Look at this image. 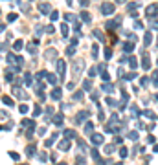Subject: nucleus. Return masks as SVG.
Here are the masks:
<instances>
[{
	"instance_id": "1",
	"label": "nucleus",
	"mask_w": 158,
	"mask_h": 165,
	"mask_svg": "<svg viewBox=\"0 0 158 165\" xmlns=\"http://www.w3.org/2000/svg\"><path fill=\"white\" fill-rule=\"evenodd\" d=\"M8 63H9V64H18V66H20V64H22V57H17L15 53H9V55H8Z\"/></svg>"
},
{
	"instance_id": "2",
	"label": "nucleus",
	"mask_w": 158,
	"mask_h": 165,
	"mask_svg": "<svg viewBox=\"0 0 158 165\" xmlns=\"http://www.w3.org/2000/svg\"><path fill=\"white\" fill-rule=\"evenodd\" d=\"M57 72H59V75H64L66 73V64H64V61H57Z\"/></svg>"
},
{
	"instance_id": "3",
	"label": "nucleus",
	"mask_w": 158,
	"mask_h": 165,
	"mask_svg": "<svg viewBox=\"0 0 158 165\" xmlns=\"http://www.w3.org/2000/svg\"><path fill=\"white\" fill-rule=\"evenodd\" d=\"M101 11H103V15H112L114 6H112V4H103V6H101Z\"/></svg>"
},
{
	"instance_id": "4",
	"label": "nucleus",
	"mask_w": 158,
	"mask_h": 165,
	"mask_svg": "<svg viewBox=\"0 0 158 165\" xmlns=\"http://www.w3.org/2000/svg\"><path fill=\"white\" fill-rule=\"evenodd\" d=\"M92 143H96V147L103 145V136L101 134H92Z\"/></svg>"
},
{
	"instance_id": "5",
	"label": "nucleus",
	"mask_w": 158,
	"mask_h": 165,
	"mask_svg": "<svg viewBox=\"0 0 158 165\" xmlns=\"http://www.w3.org/2000/svg\"><path fill=\"white\" fill-rule=\"evenodd\" d=\"M59 149H61V151H68V149H70V139H61Z\"/></svg>"
},
{
	"instance_id": "6",
	"label": "nucleus",
	"mask_w": 158,
	"mask_h": 165,
	"mask_svg": "<svg viewBox=\"0 0 158 165\" xmlns=\"http://www.w3.org/2000/svg\"><path fill=\"white\" fill-rule=\"evenodd\" d=\"M147 15L149 17H156L158 15V6H149L147 8Z\"/></svg>"
},
{
	"instance_id": "7",
	"label": "nucleus",
	"mask_w": 158,
	"mask_h": 165,
	"mask_svg": "<svg viewBox=\"0 0 158 165\" xmlns=\"http://www.w3.org/2000/svg\"><path fill=\"white\" fill-rule=\"evenodd\" d=\"M61 94H63V92H61V88H55V90H52V94H50V97L57 101V99H61Z\"/></svg>"
},
{
	"instance_id": "8",
	"label": "nucleus",
	"mask_w": 158,
	"mask_h": 165,
	"mask_svg": "<svg viewBox=\"0 0 158 165\" xmlns=\"http://www.w3.org/2000/svg\"><path fill=\"white\" fill-rule=\"evenodd\" d=\"M85 119H88V112H81V114H77V117H75V123H83Z\"/></svg>"
},
{
	"instance_id": "9",
	"label": "nucleus",
	"mask_w": 158,
	"mask_h": 165,
	"mask_svg": "<svg viewBox=\"0 0 158 165\" xmlns=\"http://www.w3.org/2000/svg\"><path fill=\"white\" fill-rule=\"evenodd\" d=\"M151 40H153V35H151V31H147V33H145V37H143V44H145V46H149V44H151Z\"/></svg>"
},
{
	"instance_id": "10",
	"label": "nucleus",
	"mask_w": 158,
	"mask_h": 165,
	"mask_svg": "<svg viewBox=\"0 0 158 165\" xmlns=\"http://www.w3.org/2000/svg\"><path fill=\"white\" fill-rule=\"evenodd\" d=\"M92 130H94V123L88 121L87 125H85V134H92Z\"/></svg>"
},
{
	"instance_id": "11",
	"label": "nucleus",
	"mask_w": 158,
	"mask_h": 165,
	"mask_svg": "<svg viewBox=\"0 0 158 165\" xmlns=\"http://www.w3.org/2000/svg\"><path fill=\"white\" fill-rule=\"evenodd\" d=\"M2 103H4V105H8V107H13V99L8 97V95H2Z\"/></svg>"
},
{
	"instance_id": "12",
	"label": "nucleus",
	"mask_w": 158,
	"mask_h": 165,
	"mask_svg": "<svg viewBox=\"0 0 158 165\" xmlns=\"http://www.w3.org/2000/svg\"><path fill=\"white\" fill-rule=\"evenodd\" d=\"M26 154H28L30 158H31V156H35V154H37V151H35V147H33V145H30V147L26 149Z\"/></svg>"
},
{
	"instance_id": "13",
	"label": "nucleus",
	"mask_w": 158,
	"mask_h": 165,
	"mask_svg": "<svg viewBox=\"0 0 158 165\" xmlns=\"http://www.w3.org/2000/svg\"><path fill=\"white\" fill-rule=\"evenodd\" d=\"M52 121L55 123V125H63V116H61V114H57V116H55Z\"/></svg>"
},
{
	"instance_id": "14",
	"label": "nucleus",
	"mask_w": 158,
	"mask_h": 165,
	"mask_svg": "<svg viewBox=\"0 0 158 165\" xmlns=\"http://www.w3.org/2000/svg\"><path fill=\"white\" fill-rule=\"evenodd\" d=\"M123 50H125V51H132V50H134V42H125V44H123Z\"/></svg>"
},
{
	"instance_id": "15",
	"label": "nucleus",
	"mask_w": 158,
	"mask_h": 165,
	"mask_svg": "<svg viewBox=\"0 0 158 165\" xmlns=\"http://www.w3.org/2000/svg\"><path fill=\"white\" fill-rule=\"evenodd\" d=\"M142 66H143L145 70H149V66H151V63H149V57H147V55H145V57H143V61H142Z\"/></svg>"
},
{
	"instance_id": "16",
	"label": "nucleus",
	"mask_w": 158,
	"mask_h": 165,
	"mask_svg": "<svg viewBox=\"0 0 158 165\" xmlns=\"http://www.w3.org/2000/svg\"><path fill=\"white\" fill-rule=\"evenodd\" d=\"M101 90H103V92H109V94H110L114 88H112V85H107V82H105V85H101Z\"/></svg>"
},
{
	"instance_id": "17",
	"label": "nucleus",
	"mask_w": 158,
	"mask_h": 165,
	"mask_svg": "<svg viewBox=\"0 0 158 165\" xmlns=\"http://www.w3.org/2000/svg\"><path fill=\"white\" fill-rule=\"evenodd\" d=\"M143 116H145V117H149V119H154V117H156V114H154L153 110H145V112H143Z\"/></svg>"
},
{
	"instance_id": "18",
	"label": "nucleus",
	"mask_w": 158,
	"mask_h": 165,
	"mask_svg": "<svg viewBox=\"0 0 158 165\" xmlns=\"http://www.w3.org/2000/svg\"><path fill=\"white\" fill-rule=\"evenodd\" d=\"M39 9H41V11H42V13L46 15V13L50 11V6H48V4H41V6H39Z\"/></svg>"
},
{
	"instance_id": "19",
	"label": "nucleus",
	"mask_w": 158,
	"mask_h": 165,
	"mask_svg": "<svg viewBox=\"0 0 158 165\" xmlns=\"http://www.w3.org/2000/svg\"><path fill=\"white\" fill-rule=\"evenodd\" d=\"M46 79H48V82H52V85H55V82H57V77H55V75H52V73H50V75H46Z\"/></svg>"
},
{
	"instance_id": "20",
	"label": "nucleus",
	"mask_w": 158,
	"mask_h": 165,
	"mask_svg": "<svg viewBox=\"0 0 158 165\" xmlns=\"http://www.w3.org/2000/svg\"><path fill=\"white\" fill-rule=\"evenodd\" d=\"M92 35H94L96 39H99V40H101V42H103V40H105V39H103V33H101V31H94Z\"/></svg>"
},
{
	"instance_id": "21",
	"label": "nucleus",
	"mask_w": 158,
	"mask_h": 165,
	"mask_svg": "<svg viewBox=\"0 0 158 165\" xmlns=\"http://www.w3.org/2000/svg\"><path fill=\"white\" fill-rule=\"evenodd\" d=\"M129 64H131V68H136V66H138V61H136L134 57H131V59H129Z\"/></svg>"
},
{
	"instance_id": "22",
	"label": "nucleus",
	"mask_w": 158,
	"mask_h": 165,
	"mask_svg": "<svg viewBox=\"0 0 158 165\" xmlns=\"http://www.w3.org/2000/svg\"><path fill=\"white\" fill-rule=\"evenodd\" d=\"M83 99V92H75L74 94V101H81Z\"/></svg>"
},
{
	"instance_id": "23",
	"label": "nucleus",
	"mask_w": 158,
	"mask_h": 165,
	"mask_svg": "<svg viewBox=\"0 0 158 165\" xmlns=\"http://www.w3.org/2000/svg\"><path fill=\"white\" fill-rule=\"evenodd\" d=\"M22 46H24V44H22V40H17V42H15V46H13V48H15L17 51H18V50H22Z\"/></svg>"
},
{
	"instance_id": "24",
	"label": "nucleus",
	"mask_w": 158,
	"mask_h": 165,
	"mask_svg": "<svg viewBox=\"0 0 158 165\" xmlns=\"http://www.w3.org/2000/svg\"><path fill=\"white\" fill-rule=\"evenodd\" d=\"M64 134H66V139H72V138H75V132H74V130H66Z\"/></svg>"
},
{
	"instance_id": "25",
	"label": "nucleus",
	"mask_w": 158,
	"mask_h": 165,
	"mask_svg": "<svg viewBox=\"0 0 158 165\" xmlns=\"http://www.w3.org/2000/svg\"><path fill=\"white\" fill-rule=\"evenodd\" d=\"M81 17H83V20H85V22H90V15H88L87 11H83V13H81Z\"/></svg>"
},
{
	"instance_id": "26",
	"label": "nucleus",
	"mask_w": 158,
	"mask_h": 165,
	"mask_svg": "<svg viewBox=\"0 0 158 165\" xmlns=\"http://www.w3.org/2000/svg\"><path fill=\"white\" fill-rule=\"evenodd\" d=\"M24 82H26L28 86L31 85V75H30V73H26V75H24Z\"/></svg>"
},
{
	"instance_id": "27",
	"label": "nucleus",
	"mask_w": 158,
	"mask_h": 165,
	"mask_svg": "<svg viewBox=\"0 0 158 165\" xmlns=\"http://www.w3.org/2000/svg\"><path fill=\"white\" fill-rule=\"evenodd\" d=\"M61 31H63V37H66V35H68V26L63 24V26H61Z\"/></svg>"
},
{
	"instance_id": "28",
	"label": "nucleus",
	"mask_w": 158,
	"mask_h": 165,
	"mask_svg": "<svg viewBox=\"0 0 158 165\" xmlns=\"http://www.w3.org/2000/svg\"><path fill=\"white\" fill-rule=\"evenodd\" d=\"M46 57H48V59H53V57H55V50H48V51H46Z\"/></svg>"
},
{
	"instance_id": "29",
	"label": "nucleus",
	"mask_w": 158,
	"mask_h": 165,
	"mask_svg": "<svg viewBox=\"0 0 158 165\" xmlns=\"http://www.w3.org/2000/svg\"><path fill=\"white\" fill-rule=\"evenodd\" d=\"M105 101H107V105H110V107H116V101H114L112 97H107Z\"/></svg>"
},
{
	"instance_id": "30",
	"label": "nucleus",
	"mask_w": 158,
	"mask_h": 165,
	"mask_svg": "<svg viewBox=\"0 0 158 165\" xmlns=\"http://www.w3.org/2000/svg\"><path fill=\"white\" fill-rule=\"evenodd\" d=\"M110 57H112V50H109V48H107V50H105V59L109 61Z\"/></svg>"
},
{
	"instance_id": "31",
	"label": "nucleus",
	"mask_w": 158,
	"mask_h": 165,
	"mask_svg": "<svg viewBox=\"0 0 158 165\" xmlns=\"http://www.w3.org/2000/svg\"><path fill=\"white\" fill-rule=\"evenodd\" d=\"M9 156H11V158H13L15 161H18V160H20V156H18L17 152H9Z\"/></svg>"
},
{
	"instance_id": "32",
	"label": "nucleus",
	"mask_w": 158,
	"mask_h": 165,
	"mask_svg": "<svg viewBox=\"0 0 158 165\" xmlns=\"http://www.w3.org/2000/svg\"><path fill=\"white\" fill-rule=\"evenodd\" d=\"M35 46H37V44H30V46H28V51H30V53H35V51H37Z\"/></svg>"
},
{
	"instance_id": "33",
	"label": "nucleus",
	"mask_w": 158,
	"mask_h": 165,
	"mask_svg": "<svg viewBox=\"0 0 158 165\" xmlns=\"http://www.w3.org/2000/svg\"><path fill=\"white\" fill-rule=\"evenodd\" d=\"M83 88H85V90H90V88H92V86H90V81H85V82H83Z\"/></svg>"
},
{
	"instance_id": "34",
	"label": "nucleus",
	"mask_w": 158,
	"mask_h": 165,
	"mask_svg": "<svg viewBox=\"0 0 158 165\" xmlns=\"http://www.w3.org/2000/svg\"><path fill=\"white\" fill-rule=\"evenodd\" d=\"M8 20H9V22H13V20H17V15H15V13L8 15Z\"/></svg>"
},
{
	"instance_id": "35",
	"label": "nucleus",
	"mask_w": 158,
	"mask_h": 165,
	"mask_svg": "<svg viewBox=\"0 0 158 165\" xmlns=\"http://www.w3.org/2000/svg\"><path fill=\"white\" fill-rule=\"evenodd\" d=\"M18 110H20L22 114H26V112H28V107H26V105H20V107H18Z\"/></svg>"
},
{
	"instance_id": "36",
	"label": "nucleus",
	"mask_w": 158,
	"mask_h": 165,
	"mask_svg": "<svg viewBox=\"0 0 158 165\" xmlns=\"http://www.w3.org/2000/svg\"><path fill=\"white\" fill-rule=\"evenodd\" d=\"M90 154H92V158H96V160L99 158V154H97V151H96V149H92V151H90Z\"/></svg>"
},
{
	"instance_id": "37",
	"label": "nucleus",
	"mask_w": 158,
	"mask_h": 165,
	"mask_svg": "<svg viewBox=\"0 0 158 165\" xmlns=\"http://www.w3.org/2000/svg\"><path fill=\"white\" fill-rule=\"evenodd\" d=\"M142 26H143V24L140 22V20H136V22H134V28H136V29H142Z\"/></svg>"
},
{
	"instance_id": "38",
	"label": "nucleus",
	"mask_w": 158,
	"mask_h": 165,
	"mask_svg": "<svg viewBox=\"0 0 158 165\" xmlns=\"http://www.w3.org/2000/svg\"><path fill=\"white\" fill-rule=\"evenodd\" d=\"M101 79H103V81H109V79H110V75H109L107 72H103V73H101Z\"/></svg>"
},
{
	"instance_id": "39",
	"label": "nucleus",
	"mask_w": 158,
	"mask_h": 165,
	"mask_svg": "<svg viewBox=\"0 0 158 165\" xmlns=\"http://www.w3.org/2000/svg\"><path fill=\"white\" fill-rule=\"evenodd\" d=\"M129 138L131 139H138V132H129Z\"/></svg>"
},
{
	"instance_id": "40",
	"label": "nucleus",
	"mask_w": 158,
	"mask_h": 165,
	"mask_svg": "<svg viewBox=\"0 0 158 165\" xmlns=\"http://www.w3.org/2000/svg\"><path fill=\"white\" fill-rule=\"evenodd\" d=\"M105 152H107V154H112V152H114V147H105Z\"/></svg>"
},
{
	"instance_id": "41",
	"label": "nucleus",
	"mask_w": 158,
	"mask_h": 165,
	"mask_svg": "<svg viewBox=\"0 0 158 165\" xmlns=\"http://www.w3.org/2000/svg\"><path fill=\"white\" fill-rule=\"evenodd\" d=\"M120 156H121V158H125V156H127V149H125V147L120 151Z\"/></svg>"
},
{
	"instance_id": "42",
	"label": "nucleus",
	"mask_w": 158,
	"mask_h": 165,
	"mask_svg": "<svg viewBox=\"0 0 158 165\" xmlns=\"http://www.w3.org/2000/svg\"><path fill=\"white\" fill-rule=\"evenodd\" d=\"M46 31H48V33H53V26H52V24H50V26H46Z\"/></svg>"
},
{
	"instance_id": "43",
	"label": "nucleus",
	"mask_w": 158,
	"mask_h": 165,
	"mask_svg": "<svg viewBox=\"0 0 158 165\" xmlns=\"http://www.w3.org/2000/svg\"><path fill=\"white\" fill-rule=\"evenodd\" d=\"M116 2H118V4H121V2H125V0H116Z\"/></svg>"
},
{
	"instance_id": "44",
	"label": "nucleus",
	"mask_w": 158,
	"mask_h": 165,
	"mask_svg": "<svg viewBox=\"0 0 158 165\" xmlns=\"http://www.w3.org/2000/svg\"><path fill=\"white\" fill-rule=\"evenodd\" d=\"M2 29H4V24H0V31H2Z\"/></svg>"
},
{
	"instance_id": "45",
	"label": "nucleus",
	"mask_w": 158,
	"mask_h": 165,
	"mask_svg": "<svg viewBox=\"0 0 158 165\" xmlns=\"http://www.w3.org/2000/svg\"><path fill=\"white\" fill-rule=\"evenodd\" d=\"M154 152H158V145H156V147H154Z\"/></svg>"
},
{
	"instance_id": "46",
	"label": "nucleus",
	"mask_w": 158,
	"mask_h": 165,
	"mask_svg": "<svg viewBox=\"0 0 158 165\" xmlns=\"http://www.w3.org/2000/svg\"><path fill=\"white\" fill-rule=\"evenodd\" d=\"M118 165H123V163H118Z\"/></svg>"
},
{
	"instance_id": "47",
	"label": "nucleus",
	"mask_w": 158,
	"mask_h": 165,
	"mask_svg": "<svg viewBox=\"0 0 158 165\" xmlns=\"http://www.w3.org/2000/svg\"><path fill=\"white\" fill-rule=\"evenodd\" d=\"M156 63H158V61H156Z\"/></svg>"
}]
</instances>
